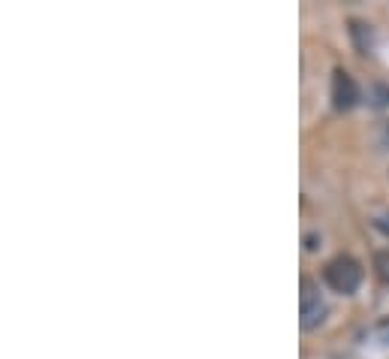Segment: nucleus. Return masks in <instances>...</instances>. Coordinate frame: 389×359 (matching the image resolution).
<instances>
[{
    "instance_id": "obj_1",
    "label": "nucleus",
    "mask_w": 389,
    "mask_h": 359,
    "mask_svg": "<svg viewBox=\"0 0 389 359\" xmlns=\"http://www.w3.org/2000/svg\"><path fill=\"white\" fill-rule=\"evenodd\" d=\"M323 281L332 287L335 293L350 296L359 290V284H362V266H359L350 254H338L323 266Z\"/></svg>"
},
{
    "instance_id": "obj_2",
    "label": "nucleus",
    "mask_w": 389,
    "mask_h": 359,
    "mask_svg": "<svg viewBox=\"0 0 389 359\" xmlns=\"http://www.w3.org/2000/svg\"><path fill=\"white\" fill-rule=\"evenodd\" d=\"M326 317V305L320 299V290L311 278H302V329L320 326Z\"/></svg>"
},
{
    "instance_id": "obj_3",
    "label": "nucleus",
    "mask_w": 389,
    "mask_h": 359,
    "mask_svg": "<svg viewBox=\"0 0 389 359\" xmlns=\"http://www.w3.org/2000/svg\"><path fill=\"white\" fill-rule=\"evenodd\" d=\"M359 100V88L353 82V76L347 73V69H335L332 73V106L338 112H347V109H353Z\"/></svg>"
},
{
    "instance_id": "obj_4",
    "label": "nucleus",
    "mask_w": 389,
    "mask_h": 359,
    "mask_svg": "<svg viewBox=\"0 0 389 359\" xmlns=\"http://www.w3.org/2000/svg\"><path fill=\"white\" fill-rule=\"evenodd\" d=\"M350 36H353V46H356L359 55L371 52V25H365L362 18H353V22H350Z\"/></svg>"
},
{
    "instance_id": "obj_5",
    "label": "nucleus",
    "mask_w": 389,
    "mask_h": 359,
    "mask_svg": "<svg viewBox=\"0 0 389 359\" xmlns=\"http://www.w3.org/2000/svg\"><path fill=\"white\" fill-rule=\"evenodd\" d=\"M374 275L381 278L383 284H389V248H386V251L374 254Z\"/></svg>"
},
{
    "instance_id": "obj_6",
    "label": "nucleus",
    "mask_w": 389,
    "mask_h": 359,
    "mask_svg": "<svg viewBox=\"0 0 389 359\" xmlns=\"http://www.w3.org/2000/svg\"><path fill=\"white\" fill-rule=\"evenodd\" d=\"M374 106H386L389 103V88H383V85H377L374 88V100H371Z\"/></svg>"
},
{
    "instance_id": "obj_7",
    "label": "nucleus",
    "mask_w": 389,
    "mask_h": 359,
    "mask_svg": "<svg viewBox=\"0 0 389 359\" xmlns=\"http://www.w3.org/2000/svg\"><path fill=\"white\" fill-rule=\"evenodd\" d=\"M371 224H374L377 229H381V233H386V236H389V212H383V215H377V217H374Z\"/></svg>"
},
{
    "instance_id": "obj_8",
    "label": "nucleus",
    "mask_w": 389,
    "mask_h": 359,
    "mask_svg": "<svg viewBox=\"0 0 389 359\" xmlns=\"http://www.w3.org/2000/svg\"><path fill=\"white\" fill-rule=\"evenodd\" d=\"M377 145H381V148H389V121L381 124V139H377Z\"/></svg>"
}]
</instances>
